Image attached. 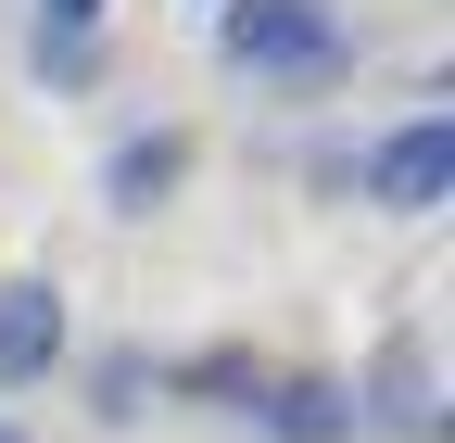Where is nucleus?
<instances>
[{
  "instance_id": "1",
  "label": "nucleus",
  "mask_w": 455,
  "mask_h": 443,
  "mask_svg": "<svg viewBox=\"0 0 455 443\" xmlns=\"http://www.w3.org/2000/svg\"><path fill=\"white\" fill-rule=\"evenodd\" d=\"M215 64L253 89H341L355 77V26L329 0H215Z\"/></svg>"
},
{
  "instance_id": "2",
  "label": "nucleus",
  "mask_w": 455,
  "mask_h": 443,
  "mask_svg": "<svg viewBox=\"0 0 455 443\" xmlns=\"http://www.w3.org/2000/svg\"><path fill=\"white\" fill-rule=\"evenodd\" d=\"M341 178H355L367 215H405V229H418V215H443V203H455V115H443V101L392 115L355 165H341Z\"/></svg>"
},
{
  "instance_id": "3",
  "label": "nucleus",
  "mask_w": 455,
  "mask_h": 443,
  "mask_svg": "<svg viewBox=\"0 0 455 443\" xmlns=\"http://www.w3.org/2000/svg\"><path fill=\"white\" fill-rule=\"evenodd\" d=\"M76 367V317L64 279H0V393H38V380Z\"/></svg>"
},
{
  "instance_id": "4",
  "label": "nucleus",
  "mask_w": 455,
  "mask_h": 443,
  "mask_svg": "<svg viewBox=\"0 0 455 443\" xmlns=\"http://www.w3.org/2000/svg\"><path fill=\"white\" fill-rule=\"evenodd\" d=\"M355 393V431H392V443H430L443 406H430V342L418 329H392V342L367 355V380H341Z\"/></svg>"
},
{
  "instance_id": "5",
  "label": "nucleus",
  "mask_w": 455,
  "mask_h": 443,
  "mask_svg": "<svg viewBox=\"0 0 455 443\" xmlns=\"http://www.w3.org/2000/svg\"><path fill=\"white\" fill-rule=\"evenodd\" d=\"M190 165H203L190 127H127V140L101 152V215H164V203L190 190Z\"/></svg>"
},
{
  "instance_id": "6",
  "label": "nucleus",
  "mask_w": 455,
  "mask_h": 443,
  "mask_svg": "<svg viewBox=\"0 0 455 443\" xmlns=\"http://www.w3.org/2000/svg\"><path fill=\"white\" fill-rule=\"evenodd\" d=\"M253 431H266V443H355V393H341L329 367H266Z\"/></svg>"
},
{
  "instance_id": "7",
  "label": "nucleus",
  "mask_w": 455,
  "mask_h": 443,
  "mask_svg": "<svg viewBox=\"0 0 455 443\" xmlns=\"http://www.w3.org/2000/svg\"><path fill=\"white\" fill-rule=\"evenodd\" d=\"M152 393H164V367H152L140 342H114V355H89V418H101V431H127V418H140Z\"/></svg>"
},
{
  "instance_id": "8",
  "label": "nucleus",
  "mask_w": 455,
  "mask_h": 443,
  "mask_svg": "<svg viewBox=\"0 0 455 443\" xmlns=\"http://www.w3.org/2000/svg\"><path fill=\"white\" fill-rule=\"evenodd\" d=\"M164 393H203V406H241V418H253L266 367H253V355H190V367H164Z\"/></svg>"
},
{
  "instance_id": "9",
  "label": "nucleus",
  "mask_w": 455,
  "mask_h": 443,
  "mask_svg": "<svg viewBox=\"0 0 455 443\" xmlns=\"http://www.w3.org/2000/svg\"><path fill=\"white\" fill-rule=\"evenodd\" d=\"M26 64H38V89H89V77H101V38H64V26H26Z\"/></svg>"
},
{
  "instance_id": "10",
  "label": "nucleus",
  "mask_w": 455,
  "mask_h": 443,
  "mask_svg": "<svg viewBox=\"0 0 455 443\" xmlns=\"http://www.w3.org/2000/svg\"><path fill=\"white\" fill-rule=\"evenodd\" d=\"M101 13L114 0H38V26H64V38H101Z\"/></svg>"
},
{
  "instance_id": "11",
  "label": "nucleus",
  "mask_w": 455,
  "mask_h": 443,
  "mask_svg": "<svg viewBox=\"0 0 455 443\" xmlns=\"http://www.w3.org/2000/svg\"><path fill=\"white\" fill-rule=\"evenodd\" d=\"M0 443H26V418H0Z\"/></svg>"
}]
</instances>
